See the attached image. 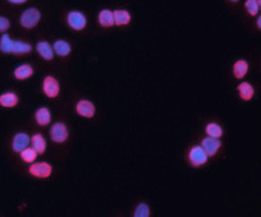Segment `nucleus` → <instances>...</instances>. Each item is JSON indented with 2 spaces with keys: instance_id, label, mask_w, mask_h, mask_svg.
<instances>
[{
  "instance_id": "f257e3e1",
  "label": "nucleus",
  "mask_w": 261,
  "mask_h": 217,
  "mask_svg": "<svg viewBox=\"0 0 261 217\" xmlns=\"http://www.w3.org/2000/svg\"><path fill=\"white\" fill-rule=\"evenodd\" d=\"M42 19V13L37 7H29L23 11L19 18V24L24 29H33L40 24Z\"/></svg>"
},
{
  "instance_id": "f03ea898",
  "label": "nucleus",
  "mask_w": 261,
  "mask_h": 217,
  "mask_svg": "<svg viewBox=\"0 0 261 217\" xmlns=\"http://www.w3.org/2000/svg\"><path fill=\"white\" fill-rule=\"evenodd\" d=\"M66 24H68V26L70 29L75 30V31H82V30H85L87 27V17L81 11L73 10L66 15Z\"/></svg>"
},
{
  "instance_id": "7ed1b4c3",
  "label": "nucleus",
  "mask_w": 261,
  "mask_h": 217,
  "mask_svg": "<svg viewBox=\"0 0 261 217\" xmlns=\"http://www.w3.org/2000/svg\"><path fill=\"white\" fill-rule=\"evenodd\" d=\"M188 158L191 166H194V168H201V166L205 165L208 163V160H209V157H208V154L205 153L201 145H195V146L191 147L190 151H189Z\"/></svg>"
},
{
  "instance_id": "20e7f679",
  "label": "nucleus",
  "mask_w": 261,
  "mask_h": 217,
  "mask_svg": "<svg viewBox=\"0 0 261 217\" xmlns=\"http://www.w3.org/2000/svg\"><path fill=\"white\" fill-rule=\"evenodd\" d=\"M42 89H43V93L45 94V96H48L49 99H56L61 93L60 82H58L56 77L51 76V75L44 77Z\"/></svg>"
},
{
  "instance_id": "39448f33",
  "label": "nucleus",
  "mask_w": 261,
  "mask_h": 217,
  "mask_svg": "<svg viewBox=\"0 0 261 217\" xmlns=\"http://www.w3.org/2000/svg\"><path fill=\"white\" fill-rule=\"evenodd\" d=\"M50 138L54 143L57 144H63L68 140L69 130L65 122L58 121L52 125V127L50 129Z\"/></svg>"
},
{
  "instance_id": "423d86ee",
  "label": "nucleus",
  "mask_w": 261,
  "mask_h": 217,
  "mask_svg": "<svg viewBox=\"0 0 261 217\" xmlns=\"http://www.w3.org/2000/svg\"><path fill=\"white\" fill-rule=\"evenodd\" d=\"M29 174H31L35 178H49L52 174V165L46 163V161H40V163L32 164L29 166Z\"/></svg>"
},
{
  "instance_id": "0eeeda50",
  "label": "nucleus",
  "mask_w": 261,
  "mask_h": 217,
  "mask_svg": "<svg viewBox=\"0 0 261 217\" xmlns=\"http://www.w3.org/2000/svg\"><path fill=\"white\" fill-rule=\"evenodd\" d=\"M75 109H76V113L79 114L80 116L86 119H93L96 114L95 105H94L90 100H80L76 106H75Z\"/></svg>"
},
{
  "instance_id": "6e6552de",
  "label": "nucleus",
  "mask_w": 261,
  "mask_h": 217,
  "mask_svg": "<svg viewBox=\"0 0 261 217\" xmlns=\"http://www.w3.org/2000/svg\"><path fill=\"white\" fill-rule=\"evenodd\" d=\"M201 146L203 147V150L208 154V157L212 158L214 157V155H216V153L220 151L222 143L220 139H218V138L207 137V138L202 139Z\"/></svg>"
},
{
  "instance_id": "1a4fd4ad",
  "label": "nucleus",
  "mask_w": 261,
  "mask_h": 217,
  "mask_svg": "<svg viewBox=\"0 0 261 217\" xmlns=\"http://www.w3.org/2000/svg\"><path fill=\"white\" fill-rule=\"evenodd\" d=\"M30 144H31V137H30L27 133H25V132L17 133L12 139L13 152L21 153L23 150L26 149V147H29Z\"/></svg>"
},
{
  "instance_id": "9d476101",
  "label": "nucleus",
  "mask_w": 261,
  "mask_h": 217,
  "mask_svg": "<svg viewBox=\"0 0 261 217\" xmlns=\"http://www.w3.org/2000/svg\"><path fill=\"white\" fill-rule=\"evenodd\" d=\"M237 90L239 93V96H240V99L247 102L251 101L255 95L254 87L249 82H246V81H242L241 83H239Z\"/></svg>"
},
{
  "instance_id": "9b49d317",
  "label": "nucleus",
  "mask_w": 261,
  "mask_h": 217,
  "mask_svg": "<svg viewBox=\"0 0 261 217\" xmlns=\"http://www.w3.org/2000/svg\"><path fill=\"white\" fill-rule=\"evenodd\" d=\"M113 15H114V25L116 26H126L132 21L130 12L125 8H116L113 11Z\"/></svg>"
},
{
  "instance_id": "f8f14e48",
  "label": "nucleus",
  "mask_w": 261,
  "mask_h": 217,
  "mask_svg": "<svg viewBox=\"0 0 261 217\" xmlns=\"http://www.w3.org/2000/svg\"><path fill=\"white\" fill-rule=\"evenodd\" d=\"M37 51L40 56L45 61H52L55 57V51L52 45H50L46 41H40L37 43Z\"/></svg>"
},
{
  "instance_id": "ddd939ff",
  "label": "nucleus",
  "mask_w": 261,
  "mask_h": 217,
  "mask_svg": "<svg viewBox=\"0 0 261 217\" xmlns=\"http://www.w3.org/2000/svg\"><path fill=\"white\" fill-rule=\"evenodd\" d=\"M98 22L105 29L114 26V15H113V11L109 10V8H104V10L100 11L98 15Z\"/></svg>"
},
{
  "instance_id": "4468645a",
  "label": "nucleus",
  "mask_w": 261,
  "mask_h": 217,
  "mask_svg": "<svg viewBox=\"0 0 261 217\" xmlns=\"http://www.w3.org/2000/svg\"><path fill=\"white\" fill-rule=\"evenodd\" d=\"M249 63L246 60H238L233 65V75L237 80H242L248 74Z\"/></svg>"
},
{
  "instance_id": "2eb2a0df",
  "label": "nucleus",
  "mask_w": 261,
  "mask_h": 217,
  "mask_svg": "<svg viewBox=\"0 0 261 217\" xmlns=\"http://www.w3.org/2000/svg\"><path fill=\"white\" fill-rule=\"evenodd\" d=\"M33 72H35V70H33L32 65H21L17 66L15 70H13V76H15L16 80L24 81V80L30 79V77L33 75Z\"/></svg>"
},
{
  "instance_id": "dca6fc26",
  "label": "nucleus",
  "mask_w": 261,
  "mask_h": 217,
  "mask_svg": "<svg viewBox=\"0 0 261 217\" xmlns=\"http://www.w3.org/2000/svg\"><path fill=\"white\" fill-rule=\"evenodd\" d=\"M19 104V96L13 91H6L0 95V106L4 108H13Z\"/></svg>"
},
{
  "instance_id": "f3484780",
  "label": "nucleus",
  "mask_w": 261,
  "mask_h": 217,
  "mask_svg": "<svg viewBox=\"0 0 261 217\" xmlns=\"http://www.w3.org/2000/svg\"><path fill=\"white\" fill-rule=\"evenodd\" d=\"M35 119L36 122H37L40 126H48L50 122H51V112H50L49 108L46 107L38 108L35 113Z\"/></svg>"
},
{
  "instance_id": "a211bd4d",
  "label": "nucleus",
  "mask_w": 261,
  "mask_h": 217,
  "mask_svg": "<svg viewBox=\"0 0 261 217\" xmlns=\"http://www.w3.org/2000/svg\"><path fill=\"white\" fill-rule=\"evenodd\" d=\"M54 48L55 55L61 57H66L71 54V45L69 42H66L65 40H58L54 43L52 45Z\"/></svg>"
},
{
  "instance_id": "6ab92c4d",
  "label": "nucleus",
  "mask_w": 261,
  "mask_h": 217,
  "mask_svg": "<svg viewBox=\"0 0 261 217\" xmlns=\"http://www.w3.org/2000/svg\"><path fill=\"white\" fill-rule=\"evenodd\" d=\"M32 45L30 43L23 41H13L12 54L15 55H26L31 54Z\"/></svg>"
},
{
  "instance_id": "aec40b11",
  "label": "nucleus",
  "mask_w": 261,
  "mask_h": 217,
  "mask_svg": "<svg viewBox=\"0 0 261 217\" xmlns=\"http://www.w3.org/2000/svg\"><path fill=\"white\" fill-rule=\"evenodd\" d=\"M31 145L33 149L37 151L38 154H43L46 151V140L40 133H36L31 137Z\"/></svg>"
},
{
  "instance_id": "412c9836",
  "label": "nucleus",
  "mask_w": 261,
  "mask_h": 217,
  "mask_svg": "<svg viewBox=\"0 0 261 217\" xmlns=\"http://www.w3.org/2000/svg\"><path fill=\"white\" fill-rule=\"evenodd\" d=\"M205 133H207L208 137L220 139L222 135H223V129H222L221 125H218V122H209V124L205 126Z\"/></svg>"
},
{
  "instance_id": "4be33fe9",
  "label": "nucleus",
  "mask_w": 261,
  "mask_h": 217,
  "mask_svg": "<svg viewBox=\"0 0 261 217\" xmlns=\"http://www.w3.org/2000/svg\"><path fill=\"white\" fill-rule=\"evenodd\" d=\"M261 7V0H246L245 1V8L251 17H257L259 15Z\"/></svg>"
},
{
  "instance_id": "5701e85b",
  "label": "nucleus",
  "mask_w": 261,
  "mask_h": 217,
  "mask_svg": "<svg viewBox=\"0 0 261 217\" xmlns=\"http://www.w3.org/2000/svg\"><path fill=\"white\" fill-rule=\"evenodd\" d=\"M12 44L13 40L7 35V33H4L0 38V51L2 54H12Z\"/></svg>"
},
{
  "instance_id": "b1692460",
  "label": "nucleus",
  "mask_w": 261,
  "mask_h": 217,
  "mask_svg": "<svg viewBox=\"0 0 261 217\" xmlns=\"http://www.w3.org/2000/svg\"><path fill=\"white\" fill-rule=\"evenodd\" d=\"M37 155H38V153L35 149H33V147H26V149L21 152L22 160L27 164L33 163V161L37 159Z\"/></svg>"
},
{
  "instance_id": "393cba45",
  "label": "nucleus",
  "mask_w": 261,
  "mask_h": 217,
  "mask_svg": "<svg viewBox=\"0 0 261 217\" xmlns=\"http://www.w3.org/2000/svg\"><path fill=\"white\" fill-rule=\"evenodd\" d=\"M134 217H150L151 216V209H150L149 204L146 203H139L135 208L134 213H133Z\"/></svg>"
},
{
  "instance_id": "a878e982",
  "label": "nucleus",
  "mask_w": 261,
  "mask_h": 217,
  "mask_svg": "<svg viewBox=\"0 0 261 217\" xmlns=\"http://www.w3.org/2000/svg\"><path fill=\"white\" fill-rule=\"evenodd\" d=\"M11 27V21L7 17L0 16V32H6Z\"/></svg>"
},
{
  "instance_id": "bb28decb",
  "label": "nucleus",
  "mask_w": 261,
  "mask_h": 217,
  "mask_svg": "<svg viewBox=\"0 0 261 217\" xmlns=\"http://www.w3.org/2000/svg\"><path fill=\"white\" fill-rule=\"evenodd\" d=\"M8 2H11V4H15V5H21V4H25V2L27 1V0H7Z\"/></svg>"
},
{
  "instance_id": "cd10ccee",
  "label": "nucleus",
  "mask_w": 261,
  "mask_h": 217,
  "mask_svg": "<svg viewBox=\"0 0 261 217\" xmlns=\"http://www.w3.org/2000/svg\"><path fill=\"white\" fill-rule=\"evenodd\" d=\"M257 25H258V29H261V17L258 16V21H257Z\"/></svg>"
},
{
  "instance_id": "c85d7f7f",
  "label": "nucleus",
  "mask_w": 261,
  "mask_h": 217,
  "mask_svg": "<svg viewBox=\"0 0 261 217\" xmlns=\"http://www.w3.org/2000/svg\"><path fill=\"white\" fill-rule=\"evenodd\" d=\"M229 1H232V2H238V1H240V0H229Z\"/></svg>"
}]
</instances>
